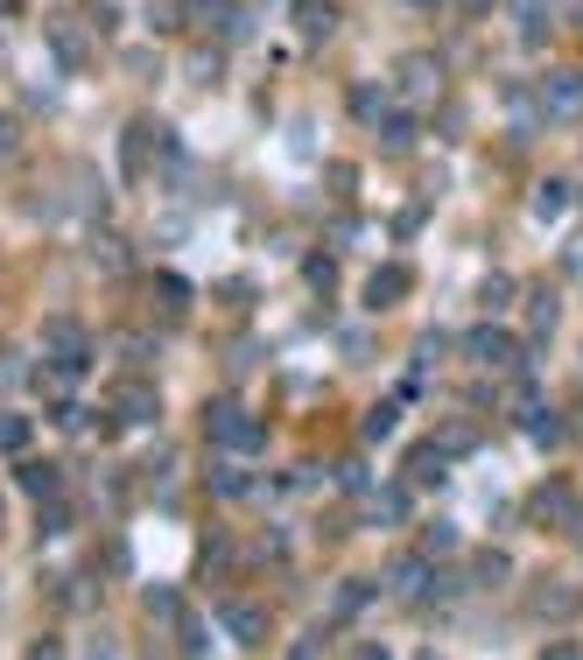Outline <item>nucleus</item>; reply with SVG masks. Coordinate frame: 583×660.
I'll use <instances>...</instances> for the list:
<instances>
[{"instance_id": "1", "label": "nucleus", "mask_w": 583, "mask_h": 660, "mask_svg": "<svg viewBox=\"0 0 583 660\" xmlns=\"http://www.w3.org/2000/svg\"><path fill=\"white\" fill-rule=\"evenodd\" d=\"M204 436H212L218 449H261V422H246L232 401H212V415H204Z\"/></svg>"}, {"instance_id": "2", "label": "nucleus", "mask_w": 583, "mask_h": 660, "mask_svg": "<svg viewBox=\"0 0 583 660\" xmlns=\"http://www.w3.org/2000/svg\"><path fill=\"white\" fill-rule=\"evenodd\" d=\"M50 50H56V64H64V71L92 64V36H85L78 14H56V22H50Z\"/></svg>"}, {"instance_id": "3", "label": "nucleus", "mask_w": 583, "mask_h": 660, "mask_svg": "<svg viewBox=\"0 0 583 660\" xmlns=\"http://www.w3.org/2000/svg\"><path fill=\"white\" fill-rule=\"evenodd\" d=\"M85 352H92V344H85V330L71 323V317H64V323H50V366L64 372V380H78V372L92 366V358H85Z\"/></svg>"}, {"instance_id": "4", "label": "nucleus", "mask_w": 583, "mask_h": 660, "mask_svg": "<svg viewBox=\"0 0 583 660\" xmlns=\"http://www.w3.org/2000/svg\"><path fill=\"white\" fill-rule=\"evenodd\" d=\"M113 415H119V422H155V386L119 380V386H113Z\"/></svg>"}, {"instance_id": "5", "label": "nucleus", "mask_w": 583, "mask_h": 660, "mask_svg": "<svg viewBox=\"0 0 583 660\" xmlns=\"http://www.w3.org/2000/svg\"><path fill=\"white\" fill-rule=\"evenodd\" d=\"M218 625H226L239 647H253V639H261V611H253V605H226V611H218Z\"/></svg>"}, {"instance_id": "6", "label": "nucleus", "mask_w": 583, "mask_h": 660, "mask_svg": "<svg viewBox=\"0 0 583 660\" xmlns=\"http://www.w3.org/2000/svg\"><path fill=\"white\" fill-rule=\"evenodd\" d=\"M408 471H415V485H436V478H443V443H422L408 457Z\"/></svg>"}, {"instance_id": "7", "label": "nucleus", "mask_w": 583, "mask_h": 660, "mask_svg": "<svg viewBox=\"0 0 583 660\" xmlns=\"http://www.w3.org/2000/svg\"><path fill=\"white\" fill-rule=\"evenodd\" d=\"M401 289H408V275H401V267H380V275H372V289H366V295H372V309H386V303H394Z\"/></svg>"}, {"instance_id": "8", "label": "nucleus", "mask_w": 583, "mask_h": 660, "mask_svg": "<svg viewBox=\"0 0 583 660\" xmlns=\"http://www.w3.org/2000/svg\"><path fill=\"white\" fill-rule=\"evenodd\" d=\"M548 106H556V113H570V106H583V85L570 78V71H556V78H548Z\"/></svg>"}, {"instance_id": "9", "label": "nucleus", "mask_w": 583, "mask_h": 660, "mask_svg": "<svg viewBox=\"0 0 583 660\" xmlns=\"http://www.w3.org/2000/svg\"><path fill=\"white\" fill-rule=\"evenodd\" d=\"M22 485L36 492V499H50V492L64 485V478H56V464H22Z\"/></svg>"}, {"instance_id": "10", "label": "nucleus", "mask_w": 583, "mask_h": 660, "mask_svg": "<svg viewBox=\"0 0 583 660\" xmlns=\"http://www.w3.org/2000/svg\"><path fill=\"white\" fill-rule=\"evenodd\" d=\"M303 36H309V42L331 36V8H324V0H303Z\"/></svg>"}, {"instance_id": "11", "label": "nucleus", "mask_w": 583, "mask_h": 660, "mask_svg": "<svg viewBox=\"0 0 583 660\" xmlns=\"http://www.w3.org/2000/svg\"><path fill=\"white\" fill-rule=\"evenodd\" d=\"M570 212V183H542V198H534V218H556Z\"/></svg>"}, {"instance_id": "12", "label": "nucleus", "mask_w": 583, "mask_h": 660, "mask_svg": "<svg viewBox=\"0 0 583 660\" xmlns=\"http://www.w3.org/2000/svg\"><path fill=\"white\" fill-rule=\"evenodd\" d=\"M471 352L485 358V366H499V352H514V344H506L499 330H471Z\"/></svg>"}, {"instance_id": "13", "label": "nucleus", "mask_w": 583, "mask_h": 660, "mask_svg": "<svg viewBox=\"0 0 583 660\" xmlns=\"http://www.w3.org/2000/svg\"><path fill=\"white\" fill-rule=\"evenodd\" d=\"M408 134H415L408 113H386V119H380V141H386V148H408Z\"/></svg>"}, {"instance_id": "14", "label": "nucleus", "mask_w": 583, "mask_h": 660, "mask_svg": "<svg viewBox=\"0 0 583 660\" xmlns=\"http://www.w3.org/2000/svg\"><path fill=\"white\" fill-rule=\"evenodd\" d=\"M148 134H155V127H134V134H127V176H141V162H148Z\"/></svg>"}, {"instance_id": "15", "label": "nucleus", "mask_w": 583, "mask_h": 660, "mask_svg": "<svg viewBox=\"0 0 583 660\" xmlns=\"http://www.w3.org/2000/svg\"><path fill=\"white\" fill-rule=\"evenodd\" d=\"M28 443V422L22 415H0V449H22Z\"/></svg>"}, {"instance_id": "16", "label": "nucleus", "mask_w": 583, "mask_h": 660, "mask_svg": "<svg viewBox=\"0 0 583 660\" xmlns=\"http://www.w3.org/2000/svg\"><path fill=\"white\" fill-rule=\"evenodd\" d=\"M212 492H218V499H232V492H246V478H239L232 464H218V471H212Z\"/></svg>"}, {"instance_id": "17", "label": "nucleus", "mask_w": 583, "mask_h": 660, "mask_svg": "<svg viewBox=\"0 0 583 660\" xmlns=\"http://www.w3.org/2000/svg\"><path fill=\"white\" fill-rule=\"evenodd\" d=\"M8 148H14V119H0V155H8Z\"/></svg>"}, {"instance_id": "18", "label": "nucleus", "mask_w": 583, "mask_h": 660, "mask_svg": "<svg viewBox=\"0 0 583 660\" xmlns=\"http://www.w3.org/2000/svg\"><path fill=\"white\" fill-rule=\"evenodd\" d=\"M492 8V0H465V14H485Z\"/></svg>"}, {"instance_id": "19", "label": "nucleus", "mask_w": 583, "mask_h": 660, "mask_svg": "<svg viewBox=\"0 0 583 660\" xmlns=\"http://www.w3.org/2000/svg\"><path fill=\"white\" fill-rule=\"evenodd\" d=\"M415 8H429V0H415Z\"/></svg>"}]
</instances>
